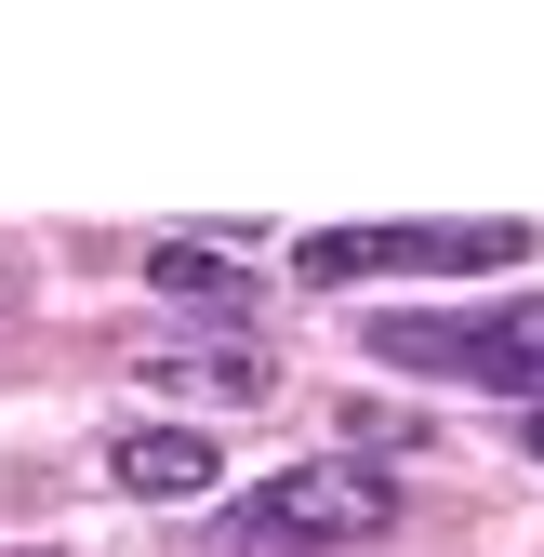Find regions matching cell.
Wrapping results in <instances>:
<instances>
[{
	"label": "cell",
	"instance_id": "7a4b0ae2",
	"mask_svg": "<svg viewBox=\"0 0 544 557\" xmlns=\"http://www.w3.org/2000/svg\"><path fill=\"white\" fill-rule=\"evenodd\" d=\"M398 518V492H385V465L372 451H306V465H280L265 492L226 518V557H319V544H372Z\"/></svg>",
	"mask_w": 544,
	"mask_h": 557
},
{
	"label": "cell",
	"instance_id": "52a82bcc",
	"mask_svg": "<svg viewBox=\"0 0 544 557\" xmlns=\"http://www.w3.org/2000/svg\"><path fill=\"white\" fill-rule=\"evenodd\" d=\"M531 451H544V411H531Z\"/></svg>",
	"mask_w": 544,
	"mask_h": 557
},
{
	"label": "cell",
	"instance_id": "8992f818",
	"mask_svg": "<svg viewBox=\"0 0 544 557\" xmlns=\"http://www.w3.org/2000/svg\"><path fill=\"white\" fill-rule=\"evenodd\" d=\"M147 278H160V293H239V265H226V252H186V239H160Z\"/></svg>",
	"mask_w": 544,
	"mask_h": 557
},
{
	"label": "cell",
	"instance_id": "3957f363",
	"mask_svg": "<svg viewBox=\"0 0 544 557\" xmlns=\"http://www.w3.org/2000/svg\"><path fill=\"white\" fill-rule=\"evenodd\" d=\"M531 252V226H319L306 252H293V278L306 293H359V278H479V265H518Z\"/></svg>",
	"mask_w": 544,
	"mask_h": 557
},
{
	"label": "cell",
	"instance_id": "5b68a950",
	"mask_svg": "<svg viewBox=\"0 0 544 557\" xmlns=\"http://www.w3.org/2000/svg\"><path fill=\"white\" fill-rule=\"evenodd\" d=\"M147 385H173V398H265L280 359L265 345H147Z\"/></svg>",
	"mask_w": 544,
	"mask_h": 557
},
{
	"label": "cell",
	"instance_id": "277c9868",
	"mask_svg": "<svg viewBox=\"0 0 544 557\" xmlns=\"http://www.w3.org/2000/svg\"><path fill=\"white\" fill-rule=\"evenodd\" d=\"M107 478L133 505H199L213 492V438H186V425H120L107 438Z\"/></svg>",
	"mask_w": 544,
	"mask_h": 557
},
{
	"label": "cell",
	"instance_id": "6da1fadb",
	"mask_svg": "<svg viewBox=\"0 0 544 557\" xmlns=\"http://www.w3.org/2000/svg\"><path fill=\"white\" fill-rule=\"evenodd\" d=\"M372 359L385 372H425V385H492V398H544V293L531 306H398L372 319Z\"/></svg>",
	"mask_w": 544,
	"mask_h": 557
}]
</instances>
